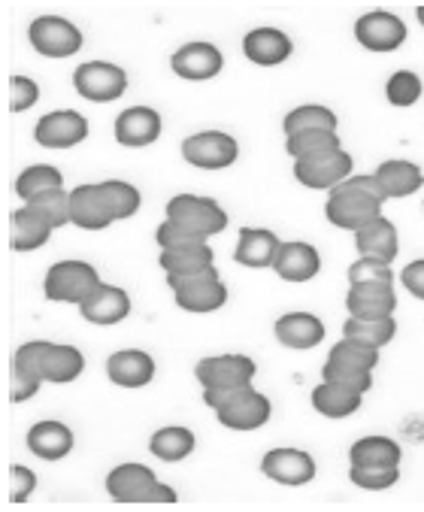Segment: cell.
Here are the masks:
<instances>
[{
  "instance_id": "e0dca14e",
  "label": "cell",
  "mask_w": 424,
  "mask_h": 512,
  "mask_svg": "<svg viewBox=\"0 0 424 512\" xmlns=\"http://www.w3.org/2000/svg\"><path fill=\"white\" fill-rule=\"evenodd\" d=\"M261 473L279 485L300 488L315 479V461L309 452H300V449H273L264 455Z\"/></svg>"
},
{
  "instance_id": "5bb4252c",
  "label": "cell",
  "mask_w": 424,
  "mask_h": 512,
  "mask_svg": "<svg viewBox=\"0 0 424 512\" xmlns=\"http://www.w3.org/2000/svg\"><path fill=\"white\" fill-rule=\"evenodd\" d=\"M170 67L179 79H188V82H203V79H216L225 67V55L219 46H212L206 40H194V43H185L173 52L170 58Z\"/></svg>"
},
{
  "instance_id": "7402d4cb",
  "label": "cell",
  "mask_w": 424,
  "mask_h": 512,
  "mask_svg": "<svg viewBox=\"0 0 424 512\" xmlns=\"http://www.w3.org/2000/svg\"><path fill=\"white\" fill-rule=\"evenodd\" d=\"M106 376L119 388H146L155 379V358L143 349H122L106 361Z\"/></svg>"
},
{
  "instance_id": "8d00e7d4",
  "label": "cell",
  "mask_w": 424,
  "mask_h": 512,
  "mask_svg": "<svg viewBox=\"0 0 424 512\" xmlns=\"http://www.w3.org/2000/svg\"><path fill=\"white\" fill-rule=\"evenodd\" d=\"M64 188V176L58 167L52 164H34V167H25L19 176H16V194L28 203L40 194H49V191H61Z\"/></svg>"
},
{
  "instance_id": "4316f807",
  "label": "cell",
  "mask_w": 424,
  "mask_h": 512,
  "mask_svg": "<svg viewBox=\"0 0 424 512\" xmlns=\"http://www.w3.org/2000/svg\"><path fill=\"white\" fill-rule=\"evenodd\" d=\"M279 246L282 243H279V237L273 231H267V228H243L234 261L243 264V267H252V270H264V267H273Z\"/></svg>"
},
{
  "instance_id": "1f68e13d",
  "label": "cell",
  "mask_w": 424,
  "mask_h": 512,
  "mask_svg": "<svg viewBox=\"0 0 424 512\" xmlns=\"http://www.w3.org/2000/svg\"><path fill=\"white\" fill-rule=\"evenodd\" d=\"M52 225H46L34 210L22 207L13 213V237H10V246L13 252H34V249H43L52 237Z\"/></svg>"
},
{
  "instance_id": "9a60e30c",
  "label": "cell",
  "mask_w": 424,
  "mask_h": 512,
  "mask_svg": "<svg viewBox=\"0 0 424 512\" xmlns=\"http://www.w3.org/2000/svg\"><path fill=\"white\" fill-rule=\"evenodd\" d=\"M355 40L370 49V52H394L406 43V25L400 22V16L376 10V13H364L355 22Z\"/></svg>"
},
{
  "instance_id": "4fadbf2b",
  "label": "cell",
  "mask_w": 424,
  "mask_h": 512,
  "mask_svg": "<svg viewBox=\"0 0 424 512\" xmlns=\"http://www.w3.org/2000/svg\"><path fill=\"white\" fill-rule=\"evenodd\" d=\"M258 373V364L249 355H212L197 361L194 367V379L203 388H240V385H252Z\"/></svg>"
},
{
  "instance_id": "ba28073f",
  "label": "cell",
  "mask_w": 424,
  "mask_h": 512,
  "mask_svg": "<svg viewBox=\"0 0 424 512\" xmlns=\"http://www.w3.org/2000/svg\"><path fill=\"white\" fill-rule=\"evenodd\" d=\"M73 88L91 104H113L128 91V73L110 61H88L73 73Z\"/></svg>"
},
{
  "instance_id": "b9f144b4",
  "label": "cell",
  "mask_w": 424,
  "mask_h": 512,
  "mask_svg": "<svg viewBox=\"0 0 424 512\" xmlns=\"http://www.w3.org/2000/svg\"><path fill=\"white\" fill-rule=\"evenodd\" d=\"M103 188H106V194H110V203H113V213H116V219L122 222V219H131L137 210H140V203H143V197H140V191L131 185V182H122V179H110V182H103Z\"/></svg>"
},
{
  "instance_id": "44dd1931",
  "label": "cell",
  "mask_w": 424,
  "mask_h": 512,
  "mask_svg": "<svg viewBox=\"0 0 424 512\" xmlns=\"http://www.w3.org/2000/svg\"><path fill=\"white\" fill-rule=\"evenodd\" d=\"M161 137V116L152 107H128L116 119V140L125 149L152 146Z\"/></svg>"
},
{
  "instance_id": "ab89813d",
  "label": "cell",
  "mask_w": 424,
  "mask_h": 512,
  "mask_svg": "<svg viewBox=\"0 0 424 512\" xmlns=\"http://www.w3.org/2000/svg\"><path fill=\"white\" fill-rule=\"evenodd\" d=\"M421 94H424V82H421V76L412 73V70H397V73H391V79H388V85H385L388 104H391V107H400V110L418 104Z\"/></svg>"
},
{
  "instance_id": "4dcf8cb0",
  "label": "cell",
  "mask_w": 424,
  "mask_h": 512,
  "mask_svg": "<svg viewBox=\"0 0 424 512\" xmlns=\"http://www.w3.org/2000/svg\"><path fill=\"white\" fill-rule=\"evenodd\" d=\"M403 452L391 437H361L349 449L352 467H400Z\"/></svg>"
},
{
  "instance_id": "e575fe53",
  "label": "cell",
  "mask_w": 424,
  "mask_h": 512,
  "mask_svg": "<svg viewBox=\"0 0 424 512\" xmlns=\"http://www.w3.org/2000/svg\"><path fill=\"white\" fill-rule=\"evenodd\" d=\"M212 249L209 243L185 246V249H161V267L167 276H194L206 267H212Z\"/></svg>"
},
{
  "instance_id": "2e32d148",
  "label": "cell",
  "mask_w": 424,
  "mask_h": 512,
  "mask_svg": "<svg viewBox=\"0 0 424 512\" xmlns=\"http://www.w3.org/2000/svg\"><path fill=\"white\" fill-rule=\"evenodd\" d=\"M88 137V122L82 113L76 110H55L46 113L37 128H34V140L43 149H73Z\"/></svg>"
},
{
  "instance_id": "7bdbcfd3",
  "label": "cell",
  "mask_w": 424,
  "mask_h": 512,
  "mask_svg": "<svg viewBox=\"0 0 424 512\" xmlns=\"http://www.w3.org/2000/svg\"><path fill=\"white\" fill-rule=\"evenodd\" d=\"M349 479L352 485L364 491H385L400 479V467H352L349 464Z\"/></svg>"
},
{
  "instance_id": "f1b7e54d",
  "label": "cell",
  "mask_w": 424,
  "mask_h": 512,
  "mask_svg": "<svg viewBox=\"0 0 424 512\" xmlns=\"http://www.w3.org/2000/svg\"><path fill=\"white\" fill-rule=\"evenodd\" d=\"M373 176L379 179V185H382L388 200L409 197V194H415L424 185V173L412 161H382Z\"/></svg>"
},
{
  "instance_id": "7c38bea8",
  "label": "cell",
  "mask_w": 424,
  "mask_h": 512,
  "mask_svg": "<svg viewBox=\"0 0 424 512\" xmlns=\"http://www.w3.org/2000/svg\"><path fill=\"white\" fill-rule=\"evenodd\" d=\"M70 222L82 231H103L113 222H119L103 182L79 185L70 191Z\"/></svg>"
},
{
  "instance_id": "7a4b0ae2",
  "label": "cell",
  "mask_w": 424,
  "mask_h": 512,
  "mask_svg": "<svg viewBox=\"0 0 424 512\" xmlns=\"http://www.w3.org/2000/svg\"><path fill=\"white\" fill-rule=\"evenodd\" d=\"M203 403L209 409H216V419L222 422V428H231V431H258L273 416L270 397L255 391V385L203 388Z\"/></svg>"
},
{
  "instance_id": "74e56055",
  "label": "cell",
  "mask_w": 424,
  "mask_h": 512,
  "mask_svg": "<svg viewBox=\"0 0 424 512\" xmlns=\"http://www.w3.org/2000/svg\"><path fill=\"white\" fill-rule=\"evenodd\" d=\"M285 149L294 161L300 158H312V155H325L334 149H343V140L337 137V131H303L285 140Z\"/></svg>"
},
{
  "instance_id": "836d02e7",
  "label": "cell",
  "mask_w": 424,
  "mask_h": 512,
  "mask_svg": "<svg viewBox=\"0 0 424 512\" xmlns=\"http://www.w3.org/2000/svg\"><path fill=\"white\" fill-rule=\"evenodd\" d=\"M397 334V322L394 316H382V319H358V316H349L346 325H343V337L346 340H355L361 346H370V349H382L394 340Z\"/></svg>"
},
{
  "instance_id": "d590c367",
  "label": "cell",
  "mask_w": 424,
  "mask_h": 512,
  "mask_svg": "<svg viewBox=\"0 0 424 512\" xmlns=\"http://www.w3.org/2000/svg\"><path fill=\"white\" fill-rule=\"evenodd\" d=\"M337 125H340V119L334 110H328L322 104H303L285 116L282 131H285V137H294L303 131H337Z\"/></svg>"
},
{
  "instance_id": "484cf974",
  "label": "cell",
  "mask_w": 424,
  "mask_h": 512,
  "mask_svg": "<svg viewBox=\"0 0 424 512\" xmlns=\"http://www.w3.org/2000/svg\"><path fill=\"white\" fill-rule=\"evenodd\" d=\"M312 406H315V413L318 416H325V419H349L355 416L361 403H364V394L346 388V385H337V382H318L309 394Z\"/></svg>"
},
{
  "instance_id": "3957f363",
  "label": "cell",
  "mask_w": 424,
  "mask_h": 512,
  "mask_svg": "<svg viewBox=\"0 0 424 512\" xmlns=\"http://www.w3.org/2000/svg\"><path fill=\"white\" fill-rule=\"evenodd\" d=\"M376 364H379V349H370V346H361V343L343 337L340 343H334L328 364L322 367V379L346 385L358 394H367L373 388Z\"/></svg>"
},
{
  "instance_id": "8992f818",
  "label": "cell",
  "mask_w": 424,
  "mask_h": 512,
  "mask_svg": "<svg viewBox=\"0 0 424 512\" xmlns=\"http://www.w3.org/2000/svg\"><path fill=\"white\" fill-rule=\"evenodd\" d=\"M100 273L76 258L58 261L49 267L46 279H43V294L55 303H76L82 306L85 300H91L100 288Z\"/></svg>"
},
{
  "instance_id": "277c9868",
  "label": "cell",
  "mask_w": 424,
  "mask_h": 512,
  "mask_svg": "<svg viewBox=\"0 0 424 512\" xmlns=\"http://www.w3.org/2000/svg\"><path fill=\"white\" fill-rule=\"evenodd\" d=\"M106 494L116 503H176V491L158 482L155 470L146 464H119L106 476Z\"/></svg>"
},
{
  "instance_id": "60d3db41",
  "label": "cell",
  "mask_w": 424,
  "mask_h": 512,
  "mask_svg": "<svg viewBox=\"0 0 424 512\" xmlns=\"http://www.w3.org/2000/svg\"><path fill=\"white\" fill-rule=\"evenodd\" d=\"M49 340H31L25 346L16 349L13 355V376H28L43 382V352H46Z\"/></svg>"
},
{
  "instance_id": "f907efd6",
  "label": "cell",
  "mask_w": 424,
  "mask_h": 512,
  "mask_svg": "<svg viewBox=\"0 0 424 512\" xmlns=\"http://www.w3.org/2000/svg\"><path fill=\"white\" fill-rule=\"evenodd\" d=\"M415 16H418V22H421V28H424V7H418V10H415Z\"/></svg>"
},
{
  "instance_id": "d4e9b609",
  "label": "cell",
  "mask_w": 424,
  "mask_h": 512,
  "mask_svg": "<svg viewBox=\"0 0 424 512\" xmlns=\"http://www.w3.org/2000/svg\"><path fill=\"white\" fill-rule=\"evenodd\" d=\"M394 306H397L394 285H349V294H346L349 316L382 319V316H394Z\"/></svg>"
},
{
  "instance_id": "f6af8a7d",
  "label": "cell",
  "mask_w": 424,
  "mask_h": 512,
  "mask_svg": "<svg viewBox=\"0 0 424 512\" xmlns=\"http://www.w3.org/2000/svg\"><path fill=\"white\" fill-rule=\"evenodd\" d=\"M155 240H158V246H161V249H185V246L209 243V240H203L200 234H191V231H185L182 225H176V222H170V219H164V222L158 225Z\"/></svg>"
},
{
  "instance_id": "ac0fdd59",
  "label": "cell",
  "mask_w": 424,
  "mask_h": 512,
  "mask_svg": "<svg viewBox=\"0 0 424 512\" xmlns=\"http://www.w3.org/2000/svg\"><path fill=\"white\" fill-rule=\"evenodd\" d=\"M273 270L279 273V279L285 282H309L322 270V255L312 243H300V240H288L279 246Z\"/></svg>"
},
{
  "instance_id": "c3c4849f",
  "label": "cell",
  "mask_w": 424,
  "mask_h": 512,
  "mask_svg": "<svg viewBox=\"0 0 424 512\" xmlns=\"http://www.w3.org/2000/svg\"><path fill=\"white\" fill-rule=\"evenodd\" d=\"M400 282H403V288H406L412 297L424 300V258L406 264V267L400 270Z\"/></svg>"
},
{
  "instance_id": "7dc6e473",
  "label": "cell",
  "mask_w": 424,
  "mask_h": 512,
  "mask_svg": "<svg viewBox=\"0 0 424 512\" xmlns=\"http://www.w3.org/2000/svg\"><path fill=\"white\" fill-rule=\"evenodd\" d=\"M10 476H13L10 500H13V503H25V500L34 494V488H37V476H34L25 464H16V467L10 470Z\"/></svg>"
},
{
  "instance_id": "d6986e66",
  "label": "cell",
  "mask_w": 424,
  "mask_h": 512,
  "mask_svg": "<svg viewBox=\"0 0 424 512\" xmlns=\"http://www.w3.org/2000/svg\"><path fill=\"white\" fill-rule=\"evenodd\" d=\"M79 313L91 325H119L131 316V297L119 285H100L97 294L79 306Z\"/></svg>"
},
{
  "instance_id": "8fae6325",
  "label": "cell",
  "mask_w": 424,
  "mask_h": 512,
  "mask_svg": "<svg viewBox=\"0 0 424 512\" xmlns=\"http://www.w3.org/2000/svg\"><path fill=\"white\" fill-rule=\"evenodd\" d=\"M31 46L43 58H73L82 49V31L61 16H37L28 28Z\"/></svg>"
},
{
  "instance_id": "f546056e",
  "label": "cell",
  "mask_w": 424,
  "mask_h": 512,
  "mask_svg": "<svg viewBox=\"0 0 424 512\" xmlns=\"http://www.w3.org/2000/svg\"><path fill=\"white\" fill-rule=\"evenodd\" d=\"M85 370V355L76 346H58L49 343L43 352V382H55V385H67L73 379H79Z\"/></svg>"
},
{
  "instance_id": "ffe728a7",
  "label": "cell",
  "mask_w": 424,
  "mask_h": 512,
  "mask_svg": "<svg viewBox=\"0 0 424 512\" xmlns=\"http://www.w3.org/2000/svg\"><path fill=\"white\" fill-rule=\"evenodd\" d=\"M294 52V43L279 28H255L243 37V55L258 67H276L285 64Z\"/></svg>"
},
{
  "instance_id": "bcb514c9",
  "label": "cell",
  "mask_w": 424,
  "mask_h": 512,
  "mask_svg": "<svg viewBox=\"0 0 424 512\" xmlns=\"http://www.w3.org/2000/svg\"><path fill=\"white\" fill-rule=\"evenodd\" d=\"M13 97H10V113H25L40 100V85L28 76H13L10 79Z\"/></svg>"
},
{
  "instance_id": "30bf717a",
  "label": "cell",
  "mask_w": 424,
  "mask_h": 512,
  "mask_svg": "<svg viewBox=\"0 0 424 512\" xmlns=\"http://www.w3.org/2000/svg\"><path fill=\"white\" fill-rule=\"evenodd\" d=\"M182 158L197 170H225L240 158V146L225 131H200L182 143Z\"/></svg>"
},
{
  "instance_id": "5b68a950",
  "label": "cell",
  "mask_w": 424,
  "mask_h": 512,
  "mask_svg": "<svg viewBox=\"0 0 424 512\" xmlns=\"http://www.w3.org/2000/svg\"><path fill=\"white\" fill-rule=\"evenodd\" d=\"M167 285L173 288L176 306L185 313H216L228 303V288L216 264L194 276H167Z\"/></svg>"
},
{
  "instance_id": "603a6c76",
  "label": "cell",
  "mask_w": 424,
  "mask_h": 512,
  "mask_svg": "<svg viewBox=\"0 0 424 512\" xmlns=\"http://www.w3.org/2000/svg\"><path fill=\"white\" fill-rule=\"evenodd\" d=\"M355 249L361 258L379 261V264H391L400 252V240H397V228L379 216L370 225H364L361 231H355Z\"/></svg>"
},
{
  "instance_id": "ee69618b",
  "label": "cell",
  "mask_w": 424,
  "mask_h": 512,
  "mask_svg": "<svg viewBox=\"0 0 424 512\" xmlns=\"http://www.w3.org/2000/svg\"><path fill=\"white\" fill-rule=\"evenodd\" d=\"M349 285H394V270H391V264L358 258L349 267Z\"/></svg>"
},
{
  "instance_id": "681fc988",
  "label": "cell",
  "mask_w": 424,
  "mask_h": 512,
  "mask_svg": "<svg viewBox=\"0 0 424 512\" xmlns=\"http://www.w3.org/2000/svg\"><path fill=\"white\" fill-rule=\"evenodd\" d=\"M40 385H43V382H37V379L13 376V391H10L13 403H25V400H31V397H37V394H40Z\"/></svg>"
},
{
  "instance_id": "9c48e42d",
  "label": "cell",
  "mask_w": 424,
  "mask_h": 512,
  "mask_svg": "<svg viewBox=\"0 0 424 512\" xmlns=\"http://www.w3.org/2000/svg\"><path fill=\"white\" fill-rule=\"evenodd\" d=\"M352 167H355V158L346 149H334L325 155L294 161V179L315 191H334L340 182L352 176Z\"/></svg>"
},
{
  "instance_id": "f35d334b",
  "label": "cell",
  "mask_w": 424,
  "mask_h": 512,
  "mask_svg": "<svg viewBox=\"0 0 424 512\" xmlns=\"http://www.w3.org/2000/svg\"><path fill=\"white\" fill-rule=\"evenodd\" d=\"M28 210H34L46 225H52L55 231L64 228V225H73L70 222V194L61 188V191H49V194H40L34 200L25 203Z\"/></svg>"
},
{
  "instance_id": "52a82bcc",
  "label": "cell",
  "mask_w": 424,
  "mask_h": 512,
  "mask_svg": "<svg viewBox=\"0 0 424 512\" xmlns=\"http://www.w3.org/2000/svg\"><path fill=\"white\" fill-rule=\"evenodd\" d=\"M167 219L182 225L191 234H200L203 240L216 237L228 228V213L219 207V200L200 197V194H176L167 203Z\"/></svg>"
},
{
  "instance_id": "cb8c5ba5",
  "label": "cell",
  "mask_w": 424,
  "mask_h": 512,
  "mask_svg": "<svg viewBox=\"0 0 424 512\" xmlns=\"http://www.w3.org/2000/svg\"><path fill=\"white\" fill-rule=\"evenodd\" d=\"M276 340L288 349H315L325 340V322L312 313H285L276 319Z\"/></svg>"
},
{
  "instance_id": "6da1fadb",
  "label": "cell",
  "mask_w": 424,
  "mask_h": 512,
  "mask_svg": "<svg viewBox=\"0 0 424 512\" xmlns=\"http://www.w3.org/2000/svg\"><path fill=\"white\" fill-rule=\"evenodd\" d=\"M385 191L379 185L376 176H361L352 173L346 182H340L325 203V216L334 228L340 231H361L364 225H370L373 219L382 216V203H385Z\"/></svg>"
},
{
  "instance_id": "83f0119b",
  "label": "cell",
  "mask_w": 424,
  "mask_h": 512,
  "mask_svg": "<svg viewBox=\"0 0 424 512\" xmlns=\"http://www.w3.org/2000/svg\"><path fill=\"white\" fill-rule=\"evenodd\" d=\"M28 449L43 461H61L73 452V431L64 422H37L28 437Z\"/></svg>"
},
{
  "instance_id": "d6a6232c",
  "label": "cell",
  "mask_w": 424,
  "mask_h": 512,
  "mask_svg": "<svg viewBox=\"0 0 424 512\" xmlns=\"http://www.w3.org/2000/svg\"><path fill=\"white\" fill-rule=\"evenodd\" d=\"M197 440L188 428L182 425H167V428H158L149 440V452L158 458V461H167V464H176V461H185L191 452H194Z\"/></svg>"
}]
</instances>
